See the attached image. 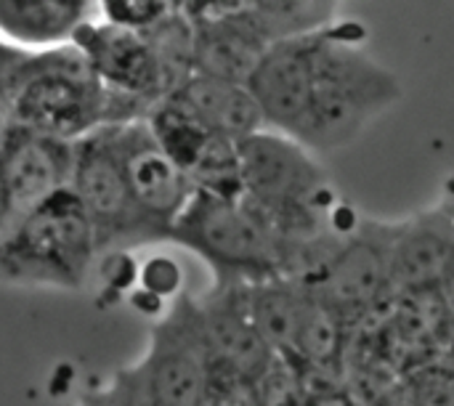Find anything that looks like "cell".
I'll list each match as a JSON object with an SVG mask.
<instances>
[{
	"label": "cell",
	"instance_id": "4316f807",
	"mask_svg": "<svg viewBox=\"0 0 454 406\" xmlns=\"http://www.w3.org/2000/svg\"><path fill=\"white\" fill-rule=\"evenodd\" d=\"M5 128H8V117H5V112H0V138L5 133Z\"/></svg>",
	"mask_w": 454,
	"mask_h": 406
},
{
	"label": "cell",
	"instance_id": "5b68a950",
	"mask_svg": "<svg viewBox=\"0 0 454 406\" xmlns=\"http://www.w3.org/2000/svg\"><path fill=\"white\" fill-rule=\"evenodd\" d=\"M168 242L202 258L215 285H255L285 277V247L245 199L194 191Z\"/></svg>",
	"mask_w": 454,
	"mask_h": 406
},
{
	"label": "cell",
	"instance_id": "cb8c5ba5",
	"mask_svg": "<svg viewBox=\"0 0 454 406\" xmlns=\"http://www.w3.org/2000/svg\"><path fill=\"white\" fill-rule=\"evenodd\" d=\"M309 406H354V404H351V399H348L343 391H338V388H327V391L314 394V396H311V404Z\"/></svg>",
	"mask_w": 454,
	"mask_h": 406
},
{
	"label": "cell",
	"instance_id": "52a82bcc",
	"mask_svg": "<svg viewBox=\"0 0 454 406\" xmlns=\"http://www.w3.org/2000/svg\"><path fill=\"white\" fill-rule=\"evenodd\" d=\"M396 223L359 221L325 271L309 285L314 295L348 327L375 314L394 293L391 245Z\"/></svg>",
	"mask_w": 454,
	"mask_h": 406
},
{
	"label": "cell",
	"instance_id": "ac0fdd59",
	"mask_svg": "<svg viewBox=\"0 0 454 406\" xmlns=\"http://www.w3.org/2000/svg\"><path fill=\"white\" fill-rule=\"evenodd\" d=\"M255 388L261 406H309L314 396L303 370L282 356H274Z\"/></svg>",
	"mask_w": 454,
	"mask_h": 406
},
{
	"label": "cell",
	"instance_id": "d6986e66",
	"mask_svg": "<svg viewBox=\"0 0 454 406\" xmlns=\"http://www.w3.org/2000/svg\"><path fill=\"white\" fill-rule=\"evenodd\" d=\"M173 8L176 3L168 0H104L98 3V16L114 27L146 32L154 24H160Z\"/></svg>",
	"mask_w": 454,
	"mask_h": 406
},
{
	"label": "cell",
	"instance_id": "6da1fadb",
	"mask_svg": "<svg viewBox=\"0 0 454 406\" xmlns=\"http://www.w3.org/2000/svg\"><path fill=\"white\" fill-rule=\"evenodd\" d=\"M364 40L367 29L351 19H338L309 37L306 109L293 136L309 152L354 144L402 98L399 77L364 53Z\"/></svg>",
	"mask_w": 454,
	"mask_h": 406
},
{
	"label": "cell",
	"instance_id": "4fadbf2b",
	"mask_svg": "<svg viewBox=\"0 0 454 406\" xmlns=\"http://www.w3.org/2000/svg\"><path fill=\"white\" fill-rule=\"evenodd\" d=\"M454 266V213L426 210L394 226L391 282L396 295L439 293Z\"/></svg>",
	"mask_w": 454,
	"mask_h": 406
},
{
	"label": "cell",
	"instance_id": "7402d4cb",
	"mask_svg": "<svg viewBox=\"0 0 454 406\" xmlns=\"http://www.w3.org/2000/svg\"><path fill=\"white\" fill-rule=\"evenodd\" d=\"M32 59H35V53L0 40V112H5V117H8V106H11L13 96L19 93V88L24 82V74H27Z\"/></svg>",
	"mask_w": 454,
	"mask_h": 406
},
{
	"label": "cell",
	"instance_id": "30bf717a",
	"mask_svg": "<svg viewBox=\"0 0 454 406\" xmlns=\"http://www.w3.org/2000/svg\"><path fill=\"white\" fill-rule=\"evenodd\" d=\"M72 45L82 53L96 80L109 90L138 98L146 106L170 96L165 69L141 32L114 27L98 16L77 32Z\"/></svg>",
	"mask_w": 454,
	"mask_h": 406
},
{
	"label": "cell",
	"instance_id": "603a6c76",
	"mask_svg": "<svg viewBox=\"0 0 454 406\" xmlns=\"http://www.w3.org/2000/svg\"><path fill=\"white\" fill-rule=\"evenodd\" d=\"M410 406H454V378L426 370L410 380Z\"/></svg>",
	"mask_w": 454,
	"mask_h": 406
},
{
	"label": "cell",
	"instance_id": "484cf974",
	"mask_svg": "<svg viewBox=\"0 0 454 406\" xmlns=\"http://www.w3.org/2000/svg\"><path fill=\"white\" fill-rule=\"evenodd\" d=\"M77 406H112V402L106 399V394H104V391H96V394L85 396V399H82Z\"/></svg>",
	"mask_w": 454,
	"mask_h": 406
},
{
	"label": "cell",
	"instance_id": "ffe728a7",
	"mask_svg": "<svg viewBox=\"0 0 454 406\" xmlns=\"http://www.w3.org/2000/svg\"><path fill=\"white\" fill-rule=\"evenodd\" d=\"M205 406H261L255 383L213 364Z\"/></svg>",
	"mask_w": 454,
	"mask_h": 406
},
{
	"label": "cell",
	"instance_id": "277c9868",
	"mask_svg": "<svg viewBox=\"0 0 454 406\" xmlns=\"http://www.w3.org/2000/svg\"><path fill=\"white\" fill-rule=\"evenodd\" d=\"M213 375L197 298L178 295L152 327L146 354L117 372L104 394L112 406H205Z\"/></svg>",
	"mask_w": 454,
	"mask_h": 406
},
{
	"label": "cell",
	"instance_id": "8fae6325",
	"mask_svg": "<svg viewBox=\"0 0 454 406\" xmlns=\"http://www.w3.org/2000/svg\"><path fill=\"white\" fill-rule=\"evenodd\" d=\"M72 168L74 144L8 125L0 138V173L8 189L13 221L43 205L56 191L69 189Z\"/></svg>",
	"mask_w": 454,
	"mask_h": 406
},
{
	"label": "cell",
	"instance_id": "e0dca14e",
	"mask_svg": "<svg viewBox=\"0 0 454 406\" xmlns=\"http://www.w3.org/2000/svg\"><path fill=\"white\" fill-rule=\"evenodd\" d=\"M146 125H149L154 141L162 146V152L186 176H192V170L197 168L200 157L205 154V149L210 146V141L215 136L173 93L152 106V112L146 114Z\"/></svg>",
	"mask_w": 454,
	"mask_h": 406
},
{
	"label": "cell",
	"instance_id": "8992f818",
	"mask_svg": "<svg viewBox=\"0 0 454 406\" xmlns=\"http://www.w3.org/2000/svg\"><path fill=\"white\" fill-rule=\"evenodd\" d=\"M69 189L93 226L98 255H117L141 245L160 242L128 189L112 125L74 144Z\"/></svg>",
	"mask_w": 454,
	"mask_h": 406
},
{
	"label": "cell",
	"instance_id": "7a4b0ae2",
	"mask_svg": "<svg viewBox=\"0 0 454 406\" xmlns=\"http://www.w3.org/2000/svg\"><path fill=\"white\" fill-rule=\"evenodd\" d=\"M152 106L96 80L74 45L35 53L19 93L8 106V125L77 144L85 136L146 120Z\"/></svg>",
	"mask_w": 454,
	"mask_h": 406
},
{
	"label": "cell",
	"instance_id": "44dd1931",
	"mask_svg": "<svg viewBox=\"0 0 454 406\" xmlns=\"http://www.w3.org/2000/svg\"><path fill=\"white\" fill-rule=\"evenodd\" d=\"M138 279H141V287L149 298H178L181 293V266L168 258V255H157V258H149L141 271H138Z\"/></svg>",
	"mask_w": 454,
	"mask_h": 406
},
{
	"label": "cell",
	"instance_id": "7c38bea8",
	"mask_svg": "<svg viewBox=\"0 0 454 406\" xmlns=\"http://www.w3.org/2000/svg\"><path fill=\"white\" fill-rule=\"evenodd\" d=\"M197 303L213 364L258 383L274 362V354L250 316L247 285H215Z\"/></svg>",
	"mask_w": 454,
	"mask_h": 406
},
{
	"label": "cell",
	"instance_id": "9a60e30c",
	"mask_svg": "<svg viewBox=\"0 0 454 406\" xmlns=\"http://www.w3.org/2000/svg\"><path fill=\"white\" fill-rule=\"evenodd\" d=\"M173 96H178L210 133L234 144L266 128L263 112L247 85L192 74Z\"/></svg>",
	"mask_w": 454,
	"mask_h": 406
},
{
	"label": "cell",
	"instance_id": "9c48e42d",
	"mask_svg": "<svg viewBox=\"0 0 454 406\" xmlns=\"http://www.w3.org/2000/svg\"><path fill=\"white\" fill-rule=\"evenodd\" d=\"M194 27V74L247 85L269 43L247 19V0L181 3Z\"/></svg>",
	"mask_w": 454,
	"mask_h": 406
},
{
	"label": "cell",
	"instance_id": "3957f363",
	"mask_svg": "<svg viewBox=\"0 0 454 406\" xmlns=\"http://www.w3.org/2000/svg\"><path fill=\"white\" fill-rule=\"evenodd\" d=\"M96 258L93 226L72 189H61L0 237V285L77 293Z\"/></svg>",
	"mask_w": 454,
	"mask_h": 406
},
{
	"label": "cell",
	"instance_id": "2e32d148",
	"mask_svg": "<svg viewBox=\"0 0 454 406\" xmlns=\"http://www.w3.org/2000/svg\"><path fill=\"white\" fill-rule=\"evenodd\" d=\"M338 3L325 0H247V19L271 45L306 37L338 21Z\"/></svg>",
	"mask_w": 454,
	"mask_h": 406
},
{
	"label": "cell",
	"instance_id": "d4e9b609",
	"mask_svg": "<svg viewBox=\"0 0 454 406\" xmlns=\"http://www.w3.org/2000/svg\"><path fill=\"white\" fill-rule=\"evenodd\" d=\"M13 226V210H11V199H8V189L0 173V237Z\"/></svg>",
	"mask_w": 454,
	"mask_h": 406
},
{
	"label": "cell",
	"instance_id": "5bb4252c",
	"mask_svg": "<svg viewBox=\"0 0 454 406\" xmlns=\"http://www.w3.org/2000/svg\"><path fill=\"white\" fill-rule=\"evenodd\" d=\"M93 19H98V3L88 0H0V40L45 53L72 45Z\"/></svg>",
	"mask_w": 454,
	"mask_h": 406
},
{
	"label": "cell",
	"instance_id": "ba28073f",
	"mask_svg": "<svg viewBox=\"0 0 454 406\" xmlns=\"http://www.w3.org/2000/svg\"><path fill=\"white\" fill-rule=\"evenodd\" d=\"M112 130H114V146H117V157H120L128 189L141 215L157 234V239L168 242L176 218L184 213V207L189 205L194 194V183L162 152L146 120L112 125Z\"/></svg>",
	"mask_w": 454,
	"mask_h": 406
}]
</instances>
